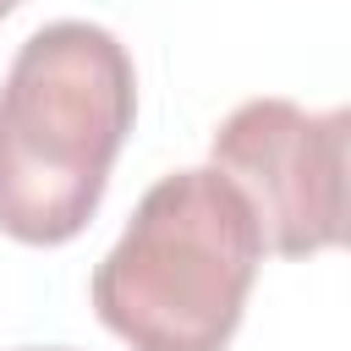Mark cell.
<instances>
[{
	"label": "cell",
	"instance_id": "1",
	"mask_svg": "<svg viewBox=\"0 0 351 351\" xmlns=\"http://www.w3.org/2000/svg\"><path fill=\"white\" fill-rule=\"evenodd\" d=\"M132 115L137 77L110 27H38L0 88V230L27 247L82 236Z\"/></svg>",
	"mask_w": 351,
	"mask_h": 351
},
{
	"label": "cell",
	"instance_id": "2",
	"mask_svg": "<svg viewBox=\"0 0 351 351\" xmlns=\"http://www.w3.org/2000/svg\"><path fill=\"white\" fill-rule=\"evenodd\" d=\"M258 263L263 241L252 208L208 165L143 192L88 291L99 324L132 351H225Z\"/></svg>",
	"mask_w": 351,
	"mask_h": 351
},
{
	"label": "cell",
	"instance_id": "3",
	"mask_svg": "<svg viewBox=\"0 0 351 351\" xmlns=\"http://www.w3.org/2000/svg\"><path fill=\"white\" fill-rule=\"evenodd\" d=\"M346 110H302L291 99H247L214 132V170L252 208L258 241L307 258L346 230Z\"/></svg>",
	"mask_w": 351,
	"mask_h": 351
},
{
	"label": "cell",
	"instance_id": "4",
	"mask_svg": "<svg viewBox=\"0 0 351 351\" xmlns=\"http://www.w3.org/2000/svg\"><path fill=\"white\" fill-rule=\"evenodd\" d=\"M16 5H22V0H0V16H11V11H16Z\"/></svg>",
	"mask_w": 351,
	"mask_h": 351
}]
</instances>
